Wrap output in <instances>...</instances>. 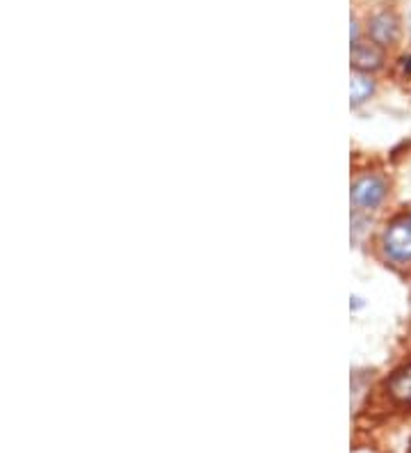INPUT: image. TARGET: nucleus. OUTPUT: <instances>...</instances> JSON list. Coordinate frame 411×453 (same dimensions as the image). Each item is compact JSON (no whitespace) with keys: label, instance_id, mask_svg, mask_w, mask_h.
<instances>
[{"label":"nucleus","instance_id":"1","mask_svg":"<svg viewBox=\"0 0 411 453\" xmlns=\"http://www.w3.org/2000/svg\"><path fill=\"white\" fill-rule=\"evenodd\" d=\"M384 250L393 261L411 259V220H398L384 232Z\"/></svg>","mask_w":411,"mask_h":453},{"label":"nucleus","instance_id":"2","mask_svg":"<svg viewBox=\"0 0 411 453\" xmlns=\"http://www.w3.org/2000/svg\"><path fill=\"white\" fill-rule=\"evenodd\" d=\"M386 195V183L377 177H363L352 186V202L362 209H375Z\"/></svg>","mask_w":411,"mask_h":453},{"label":"nucleus","instance_id":"3","mask_svg":"<svg viewBox=\"0 0 411 453\" xmlns=\"http://www.w3.org/2000/svg\"><path fill=\"white\" fill-rule=\"evenodd\" d=\"M370 35H373L375 44H393L395 37H398V19L389 14V12L377 14L370 21Z\"/></svg>","mask_w":411,"mask_h":453},{"label":"nucleus","instance_id":"4","mask_svg":"<svg viewBox=\"0 0 411 453\" xmlns=\"http://www.w3.org/2000/svg\"><path fill=\"white\" fill-rule=\"evenodd\" d=\"M352 62L359 72H368V69H377L382 65V53L375 44H354L352 50Z\"/></svg>","mask_w":411,"mask_h":453},{"label":"nucleus","instance_id":"5","mask_svg":"<svg viewBox=\"0 0 411 453\" xmlns=\"http://www.w3.org/2000/svg\"><path fill=\"white\" fill-rule=\"evenodd\" d=\"M389 392L395 401L411 405V365L400 369L389 380Z\"/></svg>","mask_w":411,"mask_h":453},{"label":"nucleus","instance_id":"6","mask_svg":"<svg viewBox=\"0 0 411 453\" xmlns=\"http://www.w3.org/2000/svg\"><path fill=\"white\" fill-rule=\"evenodd\" d=\"M373 95V81L366 73H352V105H359Z\"/></svg>","mask_w":411,"mask_h":453},{"label":"nucleus","instance_id":"7","mask_svg":"<svg viewBox=\"0 0 411 453\" xmlns=\"http://www.w3.org/2000/svg\"><path fill=\"white\" fill-rule=\"evenodd\" d=\"M409 23H411V21H409Z\"/></svg>","mask_w":411,"mask_h":453}]
</instances>
